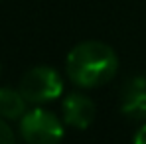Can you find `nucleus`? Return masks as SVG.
Segmentation results:
<instances>
[{"label":"nucleus","mask_w":146,"mask_h":144,"mask_svg":"<svg viewBox=\"0 0 146 144\" xmlns=\"http://www.w3.org/2000/svg\"><path fill=\"white\" fill-rule=\"evenodd\" d=\"M22 95L26 97L28 103L32 105H44L49 101L59 99L63 93V77L59 71L48 65H38L32 67L22 75L20 87Z\"/></svg>","instance_id":"obj_3"},{"label":"nucleus","mask_w":146,"mask_h":144,"mask_svg":"<svg viewBox=\"0 0 146 144\" xmlns=\"http://www.w3.org/2000/svg\"><path fill=\"white\" fill-rule=\"evenodd\" d=\"M28 111V101L20 89L0 87V117L6 120H20Z\"/></svg>","instance_id":"obj_6"},{"label":"nucleus","mask_w":146,"mask_h":144,"mask_svg":"<svg viewBox=\"0 0 146 144\" xmlns=\"http://www.w3.org/2000/svg\"><path fill=\"white\" fill-rule=\"evenodd\" d=\"M61 111H63V122L77 130H87L97 115L93 99L83 93H69L63 99Z\"/></svg>","instance_id":"obj_4"},{"label":"nucleus","mask_w":146,"mask_h":144,"mask_svg":"<svg viewBox=\"0 0 146 144\" xmlns=\"http://www.w3.org/2000/svg\"><path fill=\"white\" fill-rule=\"evenodd\" d=\"M121 111L124 117L132 120L146 119V77L136 75L122 87L121 93Z\"/></svg>","instance_id":"obj_5"},{"label":"nucleus","mask_w":146,"mask_h":144,"mask_svg":"<svg viewBox=\"0 0 146 144\" xmlns=\"http://www.w3.org/2000/svg\"><path fill=\"white\" fill-rule=\"evenodd\" d=\"M20 136L26 144H59L65 136V126L51 111L34 107L20 119Z\"/></svg>","instance_id":"obj_2"},{"label":"nucleus","mask_w":146,"mask_h":144,"mask_svg":"<svg viewBox=\"0 0 146 144\" xmlns=\"http://www.w3.org/2000/svg\"><path fill=\"white\" fill-rule=\"evenodd\" d=\"M132 144H146V122L136 130V134L132 138Z\"/></svg>","instance_id":"obj_8"},{"label":"nucleus","mask_w":146,"mask_h":144,"mask_svg":"<svg viewBox=\"0 0 146 144\" xmlns=\"http://www.w3.org/2000/svg\"><path fill=\"white\" fill-rule=\"evenodd\" d=\"M0 144H16L14 130L10 128V124L6 122V119H2V117H0Z\"/></svg>","instance_id":"obj_7"},{"label":"nucleus","mask_w":146,"mask_h":144,"mask_svg":"<svg viewBox=\"0 0 146 144\" xmlns=\"http://www.w3.org/2000/svg\"><path fill=\"white\" fill-rule=\"evenodd\" d=\"M67 77L81 89H95L109 83L119 69L117 51L105 42L87 40L67 53Z\"/></svg>","instance_id":"obj_1"}]
</instances>
